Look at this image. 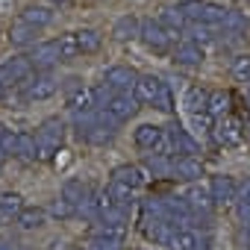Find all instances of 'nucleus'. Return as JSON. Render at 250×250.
Returning <instances> with one entry per match:
<instances>
[{
    "instance_id": "nucleus-1",
    "label": "nucleus",
    "mask_w": 250,
    "mask_h": 250,
    "mask_svg": "<svg viewBox=\"0 0 250 250\" xmlns=\"http://www.w3.org/2000/svg\"><path fill=\"white\" fill-rule=\"evenodd\" d=\"M118 127L121 124L112 121L103 109L100 112H91V115H83V118H74V130H77V139L88 142V145H109L115 136H118Z\"/></svg>"
},
{
    "instance_id": "nucleus-2",
    "label": "nucleus",
    "mask_w": 250,
    "mask_h": 250,
    "mask_svg": "<svg viewBox=\"0 0 250 250\" xmlns=\"http://www.w3.org/2000/svg\"><path fill=\"white\" fill-rule=\"evenodd\" d=\"M133 94H136L139 103H147V106H153L159 112H174V94H171L168 83H162L153 74H142L136 88H133Z\"/></svg>"
},
{
    "instance_id": "nucleus-3",
    "label": "nucleus",
    "mask_w": 250,
    "mask_h": 250,
    "mask_svg": "<svg viewBox=\"0 0 250 250\" xmlns=\"http://www.w3.org/2000/svg\"><path fill=\"white\" fill-rule=\"evenodd\" d=\"M65 142V121L62 118H47L36 130V162H50Z\"/></svg>"
},
{
    "instance_id": "nucleus-4",
    "label": "nucleus",
    "mask_w": 250,
    "mask_h": 250,
    "mask_svg": "<svg viewBox=\"0 0 250 250\" xmlns=\"http://www.w3.org/2000/svg\"><path fill=\"white\" fill-rule=\"evenodd\" d=\"M59 91V80L50 74V71H36L30 80H24L18 88L9 91V97L15 94L21 103H36V100H47Z\"/></svg>"
},
{
    "instance_id": "nucleus-5",
    "label": "nucleus",
    "mask_w": 250,
    "mask_h": 250,
    "mask_svg": "<svg viewBox=\"0 0 250 250\" xmlns=\"http://www.w3.org/2000/svg\"><path fill=\"white\" fill-rule=\"evenodd\" d=\"M133 142H136V147L145 150V153H165V156H171L168 130L156 127V124H142V127L133 133Z\"/></svg>"
},
{
    "instance_id": "nucleus-6",
    "label": "nucleus",
    "mask_w": 250,
    "mask_h": 250,
    "mask_svg": "<svg viewBox=\"0 0 250 250\" xmlns=\"http://www.w3.org/2000/svg\"><path fill=\"white\" fill-rule=\"evenodd\" d=\"M139 229H142V235H145L147 241L162 244V247H168V241H171L174 232H177V227H174L168 218H159V215H150V212H142Z\"/></svg>"
},
{
    "instance_id": "nucleus-7",
    "label": "nucleus",
    "mask_w": 250,
    "mask_h": 250,
    "mask_svg": "<svg viewBox=\"0 0 250 250\" xmlns=\"http://www.w3.org/2000/svg\"><path fill=\"white\" fill-rule=\"evenodd\" d=\"M36 74V68H33V62H30V56H12V59H6L3 65H0V83H3L9 91L12 88H18L24 80H30Z\"/></svg>"
},
{
    "instance_id": "nucleus-8",
    "label": "nucleus",
    "mask_w": 250,
    "mask_h": 250,
    "mask_svg": "<svg viewBox=\"0 0 250 250\" xmlns=\"http://www.w3.org/2000/svg\"><path fill=\"white\" fill-rule=\"evenodd\" d=\"M139 106H142V103L136 100V94H133V91H121V94H115V91H112V97L106 100L103 112H106L112 121H118V124H127L130 118H136Z\"/></svg>"
},
{
    "instance_id": "nucleus-9",
    "label": "nucleus",
    "mask_w": 250,
    "mask_h": 250,
    "mask_svg": "<svg viewBox=\"0 0 250 250\" xmlns=\"http://www.w3.org/2000/svg\"><path fill=\"white\" fill-rule=\"evenodd\" d=\"M139 39H142L153 53H165L177 36H174V33H168V30L162 27V21H159V18H147V21H142V36H139Z\"/></svg>"
},
{
    "instance_id": "nucleus-10",
    "label": "nucleus",
    "mask_w": 250,
    "mask_h": 250,
    "mask_svg": "<svg viewBox=\"0 0 250 250\" xmlns=\"http://www.w3.org/2000/svg\"><path fill=\"white\" fill-rule=\"evenodd\" d=\"M139 77H142V74H136L130 65H112V68L106 71V77H103V85H106L109 91H115V94L133 91L136 83H139Z\"/></svg>"
},
{
    "instance_id": "nucleus-11",
    "label": "nucleus",
    "mask_w": 250,
    "mask_h": 250,
    "mask_svg": "<svg viewBox=\"0 0 250 250\" xmlns=\"http://www.w3.org/2000/svg\"><path fill=\"white\" fill-rule=\"evenodd\" d=\"M124 238H127V227H100L91 238L85 250H121Z\"/></svg>"
},
{
    "instance_id": "nucleus-12",
    "label": "nucleus",
    "mask_w": 250,
    "mask_h": 250,
    "mask_svg": "<svg viewBox=\"0 0 250 250\" xmlns=\"http://www.w3.org/2000/svg\"><path fill=\"white\" fill-rule=\"evenodd\" d=\"M209 194H212V203L215 206H227V203H235V194H238V183L227 174H218L209 180Z\"/></svg>"
},
{
    "instance_id": "nucleus-13",
    "label": "nucleus",
    "mask_w": 250,
    "mask_h": 250,
    "mask_svg": "<svg viewBox=\"0 0 250 250\" xmlns=\"http://www.w3.org/2000/svg\"><path fill=\"white\" fill-rule=\"evenodd\" d=\"M27 56H30V62H33V68H36V71H50L53 65H59V62H62V53H59V44H56V42L36 44Z\"/></svg>"
},
{
    "instance_id": "nucleus-14",
    "label": "nucleus",
    "mask_w": 250,
    "mask_h": 250,
    "mask_svg": "<svg viewBox=\"0 0 250 250\" xmlns=\"http://www.w3.org/2000/svg\"><path fill=\"white\" fill-rule=\"evenodd\" d=\"M168 147H171V153H180V156H197L200 153V145L188 136V130L180 127V124H171V130H168Z\"/></svg>"
},
{
    "instance_id": "nucleus-15",
    "label": "nucleus",
    "mask_w": 250,
    "mask_h": 250,
    "mask_svg": "<svg viewBox=\"0 0 250 250\" xmlns=\"http://www.w3.org/2000/svg\"><path fill=\"white\" fill-rule=\"evenodd\" d=\"M171 177L183 180V183H194V180L203 177V162L197 156H177L174 168H171Z\"/></svg>"
},
{
    "instance_id": "nucleus-16",
    "label": "nucleus",
    "mask_w": 250,
    "mask_h": 250,
    "mask_svg": "<svg viewBox=\"0 0 250 250\" xmlns=\"http://www.w3.org/2000/svg\"><path fill=\"white\" fill-rule=\"evenodd\" d=\"M109 180L124 183V186H130L133 191H139V188L147 183V171H145L142 165H118V168L109 174Z\"/></svg>"
},
{
    "instance_id": "nucleus-17",
    "label": "nucleus",
    "mask_w": 250,
    "mask_h": 250,
    "mask_svg": "<svg viewBox=\"0 0 250 250\" xmlns=\"http://www.w3.org/2000/svg\"><path fill=\"white\" fill-rule=\"evenodd\" d=\"M24 197L18 191H6V194H0V227H9L18 221V215L24 212Z\"/></svg>"
},
{
    "instance_id": "nucleus-18",
    "label": "nucleus",
    "mask_w": 250,
    "mask_h": 250,
    "mask_svg": "<svg viewBox=\"0 0 250 250\" xmlns=\"http://www.w3.org/2000/svg\"><path fill=\"white\" fill-rule=\"evenodd\" d=\"M209 97H212V91H206V88H200V85H191V88H186L183 106L188 109V115L200 118V115L209 112Z\"/></svg>"
},
{
    "instance_id": "nucleus-19",
    "label": "nucleus",
    "mask_w": 250,
    "mask_h": 250,
    "mask_svg": "<svg viewBox=\"0 0 250 250\" xmlns=\"http://www.w3.org/2000/svg\"><path fill=\"white\" fill-rule=\"evenodd\" d=\"M186 203H188V209H191V215H194L197 221H206L209 212H212V206H215L209 188H191V191L186 194Z\"/></svg>"
},
{
    "instance_id": "nucleus-20",
    "label": "nucleus",
    "mask_w": 250,
    "mask_h": 250,
    "mask_svg": "<svg viewBox=\"0 0 250 250\" xmlns=\"http://www.w3.org/2000/svg\"><path fill=\"white\" fill-rule=\"evenodd\" d=\"M174 62L177 65H183V68H194V65H200L203 62V47L197 44V42H180L177 47H174Z\"/></svg>"
},
{
    "instance_id": "nucleus-21",
    "label": "nucleus",
    "mask_w": 250,
    "mask_h": 250,
    "mask_svg": "<svg viewBox=\"0 0 250 250\" xmlns=\"http://www.w3.org/2000/svg\"><path fill=\"white\" fill-rule=\"evenodd\" d=\"M106 194H109V200H112L121 212H130L133 203H136V191H133L130 186H124V183H115V180H109Z\"/></svg>"
},
{
    "instance_id": "nucleus-22",
    "label": "nucleus",
    "mask_w": 250,
    "mask_h": 250,
    "mask_svg": "<svg viewBox=\"0 0 250 250\" xmlns=\"http://www.w3.org/2000/svg\"><path fill=\"white\" fill-rule=\"evenodd\" d=\"M112 36H115L118 42H133V39H139V36H142V21H139L136 15H124V18H118V21H115Z\"/></svg>"
},
{
    "instance_id": "nucleus-23",
    "label": "nucleus",
    "mask_w": 250,
    "mask_h": 250,
    "mask_svg": "<svg viewBox=\"0 0 250 250\" xmlns=\"http://www.w3.org/2000/svg\"><path fill=\"white\" fill-rule=\"evenodd\" d=\"M215 139L221 145H238L241 142V124L235 118H218V127H215Z\"/></svg>"
},
{
    "instance_id": "nucleus-24",
    "label": "nucleus",
    "mask_w": 250,
    "mask_h": 250,
    "mask_svg": "<svg viewBox=\"0 0 250 250\" xmlns=\"http://www.w3.org/2000/svg\"><path fill=\"white\" fill-rule=\"evenodd\" d=\"M227 15H229V9H224V6H218V3H209V0H203V9H200V21H197V24L215 30V27H224Z\"/></svg>"
},
{
    "instance_id": "nucleus-25",
    "label": "nucleus",
    "mask_w": 250,
    "mask_h": 250,
    "mask_svg": "<svg viewBox=\"0 0 250 250\" xmlns=\"http://www.w3.org/2000/svg\"><path fill=\"white\" fill-rule=\"evenodd\" d=\"M18 21L30 24V27H36V30H44V27L53 21V12H50L47 6H27V9L18 15Z\"/></svg>"
},
{
    "instance_id": "nucleus-26",
    "label": "nucleus",
    "mask_w": 250,
    "mask_h": 250,
    "mask_svg": "<svg viewBox=\"0 0 250 250\" xmlns=\"http://www.w3.org/2000/svg\"><path fill=\"white\" fill-rule=\"evenodd\" d=\"M77 44H80V56H88V53H97L100 44H103V33L100 30H77Z\"/></svg>"
},
{
    "instance_id": "nucleus-27",
    "label": "nucleus",
    "mask_w": 250,
    "mask_h": 250,
    "mask_svg": "<svg viewBox=\"0 0 250 250\" xmlns=\"http://www.w3.org/2000/svg\"><path fill=\"white\" fill-rule=\"evenodd\" d=\"M88 194H91V186L83 183V180H65V186H62V197H65L74 209H77Z\"/></svg>"
},
{
    "instance_id": "nucleus-28",
    "label": "nucleus",
    "mask_w": 250,
    "mask_h": 250,
    "mask_svg": "<svg viewBox=\"0 0 250 250\" xmlns=\"http://www.w3.org/2000/svg\"><path fill=\"white\" fill-rule=\"evenodd\" d=\"M15 159H27L36 162V136L33 133H15V147H12Z\"/></svg>"
},
{
    "instance_id": "nucleus-29",
    "label": "nucleus",
    "mask_w": 250,
    "mask_h": 250,
    "mask_svg": "<svg viewBox=\"0 0 250 250\" xmlns=\"http://www.w3.org/2000/svg\"><path fill=\"white\" fill-rule=\"evenodd\" d=\"M203 244V238H200V232L197 229H177L174 232V238L168 241V247L171 250H197Z\"/></svg>"
},
{
    "instance_id": "nucleus-30",
    "label": "nucleus",
    "mask_w": 250,
    "mask_h": 250,
    "mask_svg": "<svg viewBox=\"0 0 250 250\" xmlns=\"http://www.w3.org/2000/svg\"><path fill=\"white\" fill-rule=\"evenodd\" d=\"M235 215L241 224L250 227V177H244L238 183V194H235Z\"/></svg>"
},
{
    "instance_id": "nucleus-31",
    "label": "nucleus",
    "mask_w": 250,
    "mask_h": 250,
    "mask_svg": "<svg viewBox=\"0 0 250 250\" xmlns=\"http://www.w3.org/2000/svg\"><path fill=\"white\" fill-rule=\"evenodd\" d=\"M39 33H42V30H36V27H30V24H24V21H15V24L9 27V42L18 44V47L36 44V36H39Z\"/></svg>"
},
{
    "instance_id": "nucleus-32",
    "label": "nucleus",
    "mask_w": 250,
    "mask_h": 250,
    "mask_svg": "<svg viewBox=\"0 0 250 250\" xmlns=\"http://www.w3.org/2000/svg\"><path fill=\"white\" fill-rule=\"evenodd\" d=\"M147 174H153V177H171V168H174V156H165V153H153V156H147L145 159V165H142Z\"/></svg>"
},
{
    "instance_id": "nucleus-33",
    "label": "nucleus",
    "mask_w": 250,
    "mask_h": 250,
    "mask_svg": "<svg viewBox=\"0 0 250 250\" xmlns=\"http://www.w3.org/2000/svg\"><path fill=\"white\" fill-rule=\"evenodd\" d=\"M44 221H47V212L42 209V206H27L21 215H18V227L21 229H39V227H44Z\"/></svg>"
},
{
    "instance_id": "nucleus-34",
    "label": "nucleus",
    "mask_w": 250,
    "mask_h": 250,
    "mask_svg": "<svg viewBox=\"0 0 250 250\" xmlns=\"http://www.w3.org/2000/svg\"><path fill=\"white\" fill-rule=\"evenodd\" d=\"M159 21H162V27H165L168 33H174V36H180L183 30H188V21L183 18V12H180L177 6H168V9L159 15Z\"/></svg>"
},
{
    "instance_id": "nucleus-35",
    "label": "nucleus",
    "mask_w": 250,
    "mask_h": 250,
    "mask_svg": "<svg viewBox=\"0 0 250 250\" xmlns=\"http://www.w3.org/2000/svg\"><path fill=\"white\" fill-rule=\"evenodd\" d=\"M224 36H229V39H238V36H244V30H247V21H244V15L241 12H232L229 9V15H227V21H224Z\"/></svg>"
},
{
    "instance_id": "nucleus-36",
    "label": "nucleus",
    "mask_w": 250,
    "mask_h": 250,
    "mask_svg": "<svg viewBox=\"0 0 250 250\" xmlns=\"http://www.w3.org/2000/svg\"><path fill=\"white\" fill-rule=\"evenodd\" d=\"M59 44V53H62V62H71L74 56H80V44H77V33H65L56 39Z\"/></svg>"
},
{
    "instance_id": "nucleus-37",
    "label": "nucleus",
    "mask_w": 250,
    "mask_h": 250,
    "mask_svg": "<svg viewBox=\"0 0 250 250\" xmlns=\"http://www.w3.org/2000/svg\"><path fill=\"white\" fill-rule=\"evenodd\" d=\"M227 103H229V94L212 91V97H209V112H206V115H212V118H227Z\"/></svg>"
},
{
    "instance_id": "nucleus-38",
    "label": "nucleus",
    "mask_w": 250,
    "mask_h": 250,
    "mask_svg": "<svg viewBox=\"0 0 250 250\" xmlns=\"http://www.w3.org/2000/svg\"><path fill=\"white\" fill-rule=\"evenodd\" d=\"M232 77L238 80V83H250V56H235L232 59Z\"/></svg>"
},
{
    "instance_id": "nucleus-39",
    "label": "nucleus",
    "mask_w": 250,
    "mask_h": 250,
    "mask_svg": "<svg viewBox=\"0 0 250 250\" xmlns=\"http://www.w3.org/2000/svg\"><path fill=\"white\" fill-rule=\"evenodd\" d=\"M50 215H53V218H59V221H65V218L77 215V209H74V206H71V203H68V200H65V197L59 194V197H56V200L50 203Z\"/></svg>"
},
{
    "instance_id": "nucleus-40",
    "label": "nucleus",
    "mask_w": 250,
    "mask_h": 250,
    "mask_svg": "<svg viewBox=\"0 0 250 250\" xmlns=\"http://www.w3.org/2000/svg\"><path fill=\"white\" fill-rule=\"evenodd\" d=\"M6 133H9V130L3 127V124H0V162L6 159V153H3V142H6Z\"/></svg>"
},
{
    "instance_id": "nucleus-41",
    "label": "nucleus",
    "mask_w": 250,
    "mask_h": 250,
    "mask_svg": "<svg viewBox=\"0 0 250 250\" xmlns=\"http://www.w3.org/2000/svg\"><path fill=\"white\" fill-rule=\"evenodd\" d=\"M0 250H21V247L12 244V241H0Z\"/></svg>"
},
{
    "instance_id": "nucleus-42",
    "label": "nucleus",
    "mask_w": 250,
    "mask_h": 250,
    "mask_svg": "<svg viewBox=\"0 0 250 250\" xmlns=\"http://www.w3.org/2000/svg\"><path fill=\"white\" fill-rule=\"evenodd\" d=\"M6 97H9V88H6L3 83H0V100H6Z\"/></svg>"
},
{
    "instance_id": "nucleus-43",
    "label": "nucleus",
    "mask_w": 250,
    "mask_h": 250,
    "mask_svg": "<svg viewBox=\"0 0 250 250\" xmlns=\"http://www.w3.org/2000/svg\"><path fill=\"white\" fill-rule=\"evenodd\" d=\"M68 250H83V247H68Z\"/></svg>"
},
{
    "instance_id": "nucleus-44",
    "label": "nucleus",
    "mask_w": 250,
    "mask_h": 250,
    "mask_svg": "<svg viewBox=\"0 0 250 250\" xmlns=\"http://www.w3.org/2000/svg\"><path fill=\"white\" fill-rule=\"evenodd\" d=\"M0 174H3V162H0Z\"/></svg>"
},
{
    "instance_id": "nucleus-45",
    "label": "nucleus",
    "mask_w": 250,
    "mask_h": 250,
    "mask_svg": "<svg viewBox=\"0 0 250 250\" xmlns=\"http://www.w3.org/2000/svg\"><path fill=\"white\" fill-rule=\"evenodd\" d=\"M162 250H171V247H162Z\"/></svg>"
},
{
    "instance_id": "nucleus-46",
    "label": "nucleus",
    "mask_w": 250,
    "mask_h": 250,
    "mask_svg": "<svg viewBox=\"0 0 250 250\" xmlns=\"http://www.w3.org/2000/svg\"><path fill=\"white\" fill-rule=\"evenodd\" d=\"M247 229H250V227H247Z\"/></svg>"
}]
</instances>
